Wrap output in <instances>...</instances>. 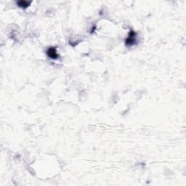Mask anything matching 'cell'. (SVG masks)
<instances>
[{
  "label": "cell",
  "instance_id": "cell-1",
  "mask_svg": "<svg viewBox=\"0 0 186 186\" xmlns=\"http://www.w3.org/2000/svg\"><path fill=\"white\" fill-rule=\"evenodd\" d=\"M136 32L135 31L131 30L128 33V37L125 39L126 46H130L135 45V43H136Z\"/></svg>",
  "mask_w": 186,
  "mask_h": 186
},
{
  "label": "cell",
  "instance_id": "cell-3",
  "mask_svg": "<svg viewBox=\"0 0 186 186\" xmlns=\"http://www.w3.org/2000/svg\"><path fill=\"white\" fill-rule=\"evenodd\" d=\"M31 4V2L26 1V0H20V1L17 2V5L19 7L23 8V9H26L27 7H29Z\"/></svg>",
  "mask_w": 186,
  "mask_h": 186
},
{
  "label": "cell",
  "instance_id": "cell-2",
  "mask_svg": "<svg viewBox=\"0 0 186 186\" xmlns=\"http://www.w3.org/2000/svg\"><path fill=\"white\" fill-rule=\"evenodd\" d=\"M46 53L50 58L53 59V60H56V59L59 58V55L57 52L56 47H55V46H50V47L48 48Z\"/></svg>",
  "mask_w": 186,
  "mask_h": 186
}]
</instances>
